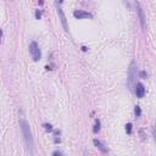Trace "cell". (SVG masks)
<instances>
[{"instance_id":"3","label":"cell","mask_w":156,"mask_h":156,"mask_svg":"<svg viewBox=\"0 0 156 156\" xmlns=\"http://www.w3.org/2000/svg\"><path fill=\"white\" fill-rule=\"evenodd\" d=\"M28 49H29V55L34 62H37L41 58V52H40V49H39V45L37 41H30Z\"/></svg>"},{"instance_id":"2","label":"cell","mask_w":156,"mask_h":156,"mask_svg":"<svg viewBox=\"0 0 156 156\" xmlns=\"http://www.w3.org/2000/svg\"><path fill=\"white\" fill-rule=\"evenodd\" d=\"M61 4H62V0H56L55 1V7H56V11H57V15H58V20L63 27V29L66 32H68V23H67V18L63 13V10L61 7Z\"/></svg>"},{"instance_id":"15","label":"cell","mask_w":156,"mask_h":156,"mask_svg":"<svg viewBox=\"0 0 156 156\" xmlns=\"http://www.w3.org/2000/svg\"><path fill=\"white\" fill-rule=\"evenodd\" d=\"M52 155H54V156H57V155L60 156V155H62V152H61V151H58V150H56V151H54V152H52Z\"/></svg>"},{"instance_id":"12","label":"cell","mask_w":156,"mask_h":156,"mask_svg":"<svg viewBox=\"0 0 156 156\" xmlns=\"http://www.w3.org/2000/svg\"><path fill=\"white\" fill-rule=\"evenodd\" d=\"M126 132H127V134H132V123L126 124Z\"/></svg>"},{"instance_id":"8","label":"cell","mask_w":156,"mask_h":156,"mask_svg":"<svg viewBox=\"0 0 156 156\" xmlns=\"http://www.w3.org/2000/svg\"><path fill=\"white\" fill-rule=\"evenodd\" d=\"M93 144L95 145V147L99 150V151H101L102 154H106V152H108V149H107V146L105 145V144H102L100 140H98V139H94L93 140Z\"/></svg>"},{"instance_id":"17","label":"cell","mask_w":156,"mask_h":156,"mask_svg":"<svg viewBox=\"0 0 156 156\" xmlns=\"http://www.w3.org/2000/svg\"><path fill=\"white\" fill-rule=\"evenodd\" d=\"M39 2H40V4H43V0H39Z\"/></svg>"},{"instance_id":"11","label":"cell","mask_w":156,"mask_h":156,"mask_svg":"<svg viewBox=\"0 0 156 156\" xmlns=\"http://www.w3.org/2000/svg\"><path fill=\"white\" fill-rule=\"evenodd\" d=\"M134 113H135V116H136V117H140V115H141V108H140V106H139V105H136V106H135V108H134Z\"/></svg>"},{"instance_id":"13","label":"cell","mask_w":156,"mask_h":156,"mask_svg":"<svg viewBox=\"0 0 156 156\" xmlns=\"http://www.w3.org/2000/svg\"><path fill=\"white\" fill-rule=\"evenodd\" d=\"M139 76H140V78H143V79H146V78H147V73H146L145 71H141V72L139 73Z\"/></svg>"},{"instance_id":"5","label":"cell","mask_w":156,"mask_h":156,"mask_svg":"<svg viewBox=\"0 0 156 156\" xmlns=\"http://www.w3.org/2000/svg\"><path fill=\"white\" fill-rule=\"evenodd\" d=\"M135 10H136V15H138L139 22H140V24H141V28L145 29V28H146V17H145L144 10H143V7L140 6V2H139L138 0H135Z\"/></svg>"},{"instance_id":"16","label":"cell","mask_w":156,"mask_h":156,"mask_svg":"<svg viewBox=\"0 0 156 156\" xmlns=\"http://www.w3.org/2000/svg\"><path fill=\"white\" fill-rule=\"evenodd\" d=\"M1 38H2V30L0 29V41H1Z\"/></svg>"},{"instance_id":"7","label":"cell","mask_w":156,"mask_h":156,"mask_svg":"<svg viewBox=\"0 0 156 156\" xmlns=\"http://www.w3.org/2000/svg\"><path fill=\"white\" fill-rule=\"evenodd\" d=\"M145 91L146 90H145V87H144L143 83H135V85H134V93H135L136 98H139V99L144 98Z\"/></svg>"},{"instance_id":"9","label":"cell","mask_w":156,"mask_h":156,"mask_svg":"<svg viewBox=\"0 0 156 156\" xmlns=\"http://www.w3.org/2000/svg\"><path fill=\"white\" fill-rule=\"evenodd\" d=\"M100 126H101V123H100V119H95V124H94V128H93V132L96 134V133H99V130H100Z\"/></svg>"},{"instance_id":"4","label":"cell","mask_w":156,"mask_h":156,"mask_svg":"<svg viewBox=\"0 0 156 156\" xmlns=\"http://www.w3.org/2000/svg\"><path fill=\"white\" fill-rule=\"evenodd\" d=\"M135 77H136V66H135V61H132L130 67H129V72H128V87L130 90L135 85V83H134Z\"/></svg>"},{"instance_id":"14","label":"cell","mask_w":156,"mask_h":156,"mask_svg":"<svg viewBox=\"0 0 156 156\" xmlns=\"http://www.w3.org/2000/svg\"><path fill=\"white\" fill-rule=\"evenodd\" d=\"M40 17H41V11L40 10H37L35 11V18L37 20H40Z\"/></svg>"},{"instance_id":"1","label":"cell","mask_w":156,"mask_h":156,"mask_svg":"<svg viewBox=\"0 0 156 156\" xmlns=\"http://www.w3.org/2000/svg\"><path fill=\"white\" fill-rule=\"evenodd\" d=\"M20 128H21V132H22V135H23V139H24V143H26V147H27V151L33 155L34 154V140H33V135H32V130L29 128V124L26 119L21 118L20 119Z\"/></svg>"},{"instance_id":"10","label":"cell","mask_w":156,"mask_h":156,"mask_svg":"<svg viewBox=\"0 0 156 156\" xmlns=\"http://www.w3.org/2000/svg\"><path fill=\"white\" fill-rule=\"evenodd\" d=\"M43 127H44V129H45L46 132H52V130H54V128H52V126H51L50 123H44Z\"/></svg>"},{"instance_id":"6","label":"cell","mask_w":156,"mask_h":156,"mask_svg":"<svg viewBox=\"0 0 156 156\" xmlns=\"http://www.w3.org/2000/svg\"><path fill=\"white\" fill-rule=\"evenodd\" d=\"M73 16L78 20H83V18H93V15L88 11L84 10H74L73 11Z\"/></svg>"}]
</instances>
